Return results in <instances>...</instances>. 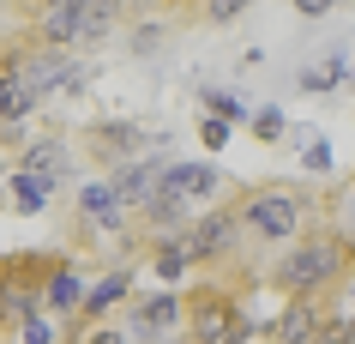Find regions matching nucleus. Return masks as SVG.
Here are the masks:
<instances>
[{
    "label": "nucleus",
    "instance_id": "obj_31",
    "mask_svg": "<svg viewBox=\"0 0 355 344\" xmlns=\"http://www.w3.org/2000/svg\"><path fill=\"white\" fill-rule=\"evenodd\" d=\"M157 6H205V0H157Z\"/></svg>",
    "mask_w": 355,
    "mask_h": 344
},
{
    "label": "nucleus",
    "instance_id": "obj_16",
    "mask_svg": "<svg viewBox=\"0 0 355 344\" xmlns=\"http://www.w3.org/2000/svg\"><path fill=\"white\" fill-rule=\"evenodd\" d=\"M145 266H150V278H157L163 290H175V284L193 272V266H187V248H181V236H163V242H150V248H145Z\"/></svg>",
    "mask_w": 355,
    "mask_h": 344
},
{
    "label": "nucleus",
    "instance_id": "obj_10",
    "mask_svg": "<svg viewBox=\"0 0 355 344\" xmlns=\"http://www.w3.org/2000/svg\"><path fill=\"white\" fill-rule=\"evenodd\" d=\"M73 224H78V236H127V206H121V193H114V181L109 175H96V181H85L78 188V206H73Z\"/></svg>",
    "mask_w": 355,
    "mask_h": 344
},
{
    "label": "nucleus",
    "instance_id": "obj_5",
    "mask_svg": "<svg viewBox=\"0 0 355 344\" xmlns=\"http://www.w3.org/2000/svg\"><path fill=\"white\" fill-rule=\"evenodd\" d=\"M78 151L114 175V170H127V163H139V157H163L168 151V133L145 127V121H132V115H103V121L85 127Z\"/></svg>",
    "mask_w": 355,
    "mask_h": 344
},
{
    "label": "nucleus",
    "instance_id": "obj_11",
    "mask_svg": "<svg viewBox=\"0 0 355 344\" xmlns=\"http://www.w3.org/2000/svg\"><path fill=\"white\" fill-rule=\"evenodd\" d=\"M325 320H331L325 296H289V302L277 308V320L265 326V344H319Z\"/></svg>",
    "mask_w": 355,
    "mask_h": 344
},
{
    "label": "nucleus",
    "instance_id": "obj_33",
    "mask_svg": "<svg viewBox=\"0 0 355 344\" xmlns=\"http://www.w3.org/2000/svg\"><path fill=\"white\" fill-rule=\"evenodd\" d=\"M343 326H349V344H355V314H343Z\"/></svg>",
    "mask_w": 355,
    "mask_h": 344
},
{
    "label": "nucleus",
    "instance_id": "obj_28",
    "mask_svg": "<svg viewBox=\"0 0 355 344\" xmlns=\"http://www.w3.org/2000/svg\"><path fill=\"white\" fill-rule=\"evenodd\" d=\"M337 206H343V229L355 236V181H343V193H337Z\"/></svg>",
    "mask_w": 355,
    "mask_h": 344
},
{
    "label": "nucleus",
    "instance_id": "obj_1",
    "mask_svg": "<svg viewBox=\"0 0 355 344\" xmlns=\"http://www.w3.org/2000/svg\"><path fill=\"white\" fill-rule=\"evenodd\" d=\"M349 272H355V236L343 224H313L301 242H289V254L271 260L265 284L283 290V302H289V296H331Z\"/></svg>",
    "mask_w": 355,
    "mask_h": 344
},
{
    "label": "nucleus",
    "instance_id": "obj_9",
    "mask_svg": "<svg viewBox=\"0 0 355 344\" xmlns=\"http://www.w3.org/2000/svg\"><path fill=\"white\" fill-rule=\"evenodd\" d=\"M217 193H223V170L217 163H205V157L163 163V199H175L187 211H205V206H217Z\"/></svg>",
    "mask_w": 355,
    "mask_h": 344
},
{
    "label": "nucleus",
    "instance_id": "obj_2",
    "mask_svg": "<svg viewBox=\"0 0 355 344\" xmlns=\"http://www.w3.org/2000/svg\"><path fill=\"white\" fill-rule=\"evenodd\" d=\"M235 218L241 236L259 248H289L301 242L319 218V193L313 181H259V188H235Z\"/></svg>",
    "mask_w": 355,
    "mask_h": 344
},
{
    "label": "nucleus",
    "instance_id": "obj_32",
    "mask_svg": "<svg viewBox=\"0 0 355 344\" xmlns=\"http://www.w3.org/2000/svg\"><path fill=\"white\" fill-rule=\"evenodd\" d=\"M163 344H193V338H187V332H175V338H163Z\"/></svg>",
    "mask_w": 355,
    "mask_h": 344
},
{
    "label": "nucleus",
    "instance_id": "obj_20",
    "mask_svg": "<svg viewBox=\"0 0 355 344\" xmlns=\"http://www.w3.org/2000/svg\"><path fill=\"white\" fill-rule=\"evenodd\" d=\"M199 109H205L211 121H223V127H247V115H253L235 91H217V85H205V91H199Z\"/></svg>",
    "mask_w": 355,
    "mask_h": 344
},
{
    "label": "nucleus",
    "instance_id": "obj_30",
    "mask_svg": "<svg viewBox=\"0 0 355 344\" xmlns=\"http://www.w3.org/2000/svg\"><path fill=\"white\" fill-rule=\"evenodd\" d=\"M337 296H343V314H355V272L343 278V284H337Z\"/></svg>",
    "mask_w": 355,
    "mask_h": 344
},
{
    "label": "nucleus",
    "instance_id": "obj_13",
    "mask_svg": "<svg viewBox=\"0 0 355 344\" xmlns=\"http://www.w3.org/2000/svg\"><path fill=\"white\" fill-rule=\"evenodd\" d=\"M127 302H132V266H109L91 290H85V308H78V320L67 326V332H85V326H109V320H114V308L127 314Z\"/></svg>",
    "mask_w": 355,
    "mask_h": 344
},
{
    "label": "nucleus",
    "instance_id": "obj_4",
    "mask_svg": "<svg viewBox=\"0 0 355 344\" xmlns=\"http://www.w3.org/2000/svg\"><path fill=\"white\" fill-rule=\"evenodd\" d=\"M181 302H187V332L193 344H241L253 338V320L241 314V290L223 284V278H205V284L181 290Z\"/></svg>",
    "mask_w": 355,
    "mask_h": 344
},
{
    "label": "nucleus",
    "instance_id": "obj_19",
    "mask_svg": "<svg viewBox=\"0 0 355 344\" xmlns=\"http://www.w3.org/2000/svg\"><path fill=\"white\" fill-rule=\"evenodd\" d=\"M295 151H301V170L307 175H331V139L319 133V127H295Z\"/></svg>",
    "mask_w": 355,
    "mask_h": 344
},
{
    "label": "nucleus",
    "instance_id": "obj_14",
    "mask_svg": "<svg viewBox=\"0 0 355 344\" xmlns=\"http://www.w3.org/2000/svg\"><path fill=\"white\" fill-rule=\"evenodd\" d=\"M109 181H114V193H121L127 218H139L145 206L163 199V157H139V163H127V170H114ZM127 229H132V224H127Z\"/></svg>",
    "mask_w": 355,
    "mask_h": 344
},
{
    "label": "nucleus",
    "instance_id": "obj_17",
    "mask_svg": "<svg viewBox=\"0 0 355 344\" xmlns=\"http://www.w3.org/2000/svg\"><path fill=\"white\" fill-rule=\"evenodd\" d=\"M49 181H37V175H24V170H6V199H12V211L19 218H42L49 211Z\"/></svg>",
    "mask_w": 355,
    "mask_h": 344
},
{
    "label": "nucleus",
    "instance_id": "obj_23",
    "mask_svg": "<svg viewBox=\"0 0 355 344\" xmlns=\"http://www.w3.org/2000/svg\"><path fill=\"white\" fill-rule=\"evenodd\" d=\"M60 344H127V326H85V332H60Z\"/></svg>",
    "mask_w": 355,
    "mask_h": 344
},
{
    "label": "nucleus",
    "instance_id": "obj_26",
    "mask_svg": "<svg viewBox=\"0 0 355 344\" xmlns=\"http://www.w3.org/2000/svg\"><path fill=\"white\" fill-rule=\"evenodd\" d=\"M163 24H139V31H132V55H150V49H163Z\"/></svg>",
    "mask_w": 355,
    "mask_h": 344
},
{
    "label": "nucleus",
    "instance_id": "obj_12",
    "mask_svg": "<svg viewBox=\"0 0 355 344\" xmlns=\"http://www.w3.org/2000/svg\"><path fill=\"white\" fill-rule=\"evenodd\" d=\"M12 170L37 175V181H49V188H67L73 170H78V157H73V145H67V133H37V139H24V151H19Z\"/></svg>",
    "mask_w": 355,
    "mask_h": 344
},
{
    "label": "nucleus",
    "instance_id": "obj_8",
    "mask_svg": "<svg viewBox=\"0 0 355 344\" xmlns=\"http://www.w3.org/2000/svg\"><path fill=\"white\" fill-rule=\"evenodd\" d=\"M187 326V302H181V290H132V302H127V338H139V344H163V338H175Z\"/></svg>",
    "mask_w": 355,
    "mask_h": 344
},
{
    "label": "nucleus",
    "instance_id": "obj_18",
    "mask_svg": "<svg viewBox=\"0 0 355 344\" xmlns=\"http://www.w3.org/2000/svg\"><path fill=\"white\" fill-rule=\"evenodd\" d=\"M343 79H349V60H343V49H331L313 67H301V91H337Z\"/></svg>",
    "mask_w": 355,
    "mask_h": 344
},
{
    "label": "nucleus",
    "instance_id": "obj_6",
    "mask_svg": "<svg viewBox=\"0 0 355 344\" xmlns=\"http://www.w3.org/2000/svg\"><path fill=\"white\" fill-rule=\"evenodd\" d=\"M6 55H12L19 79L37 91V103H49L55 91H78V85L91 79V60H85V55L55 49V42H37V37H12V42H6Z\"/></svg>",
    "mask_w": 355,
    "mask_h": 344
},
{
    "label": "nucleus",
    "instance_id": "obj_15",
    "mask_svg": "<svg viewBox=\"0 0 355 344\" xmlns=\"http://www.w3.org/2000/svg\"><path fill=\"white\" fill-rule=\"evenodd\" d=\"M85 290H91V284H85L67 260H55L49 284H42V314H49V320H60V326H73L78 308H85Z\"/></svg>",
    "mask_w": 355,
    "mask_h": 344
},
{
    "label": "nucleus",
    "instance_id": "obj_24",
    "mask_svg": "<svg viewBox=\"0 0 355 344\" xmlns=\"http://www.w3.org/2000/svg\"><path fill=\"white\" fill-rule=\"evenodd\" d=\"M60 332H67L60 320L37 314V320H24V326H19V344H60Z\"/></svg>",
    "mask_w": 355,
    "mask_h": 344
},
{
    "label": "nucleus",
    "instance_id": "obj_35",
    "mask_svg": "<svg viewBox=\"0 0 355 344\" xmlns=\"http://www.w3.org/2000/svg\"><path fill=\"white\" fill-rule=\"evenodd\" d=\"M241 344H259V332H253V338H241Z\"/></svg>",
    "mask_w": 355,
    "mask_h": 344
},
{
    "label": "nucleus",
    "instance_id": "obj_3",
    "mask_svg": "<svg viewBox=\"0 0 355 344\" xmlns=\"http://www.w3.org/2000/svg\"><path fill=\"white\" fill-rule=\"evenodd\" d=\"M19 13H24V37L78 55V49H96L127 19V0H19Z\"/></svg>",
    "mask_w": 355,
    "mask_h": 344
},
{
    "label": "nucleus",
    "instance_id": "obj_34",
    "mask_svg": "<svg viewBox=\"0 0 355 344\" xmlns=\"http://www.w3.org/2000/svg\"><path fill=\"white\" fill-rule=\"evenodd\" d=\"M331 6H355V0H331Z\"/></svg>",
    "mask_w": 355,
    "mask_h": 344
},
{
    "label": "nucleus",
    "instance_id": "obj_21",
    "mask_svg": "<svg viewBox=\"0 0 355 344\" xmlns=\"http://www.w3.org/2000/svg\"><path fill=\"white\" fill-rule=\"evenodd\" d=\"M247 133L259 139V145H283V139H289V115H283L277 103H259V109L247 115Z\"/></svg>",
    "mask_w": 355,
    "mask_h": 344
},
{
    "label": "nucleus",
    "instance_id": "obj_22",
    "mask_svg": "<svg viewBox=\"0 0 355 344\" xmlns=\"http://www.w3.org/2000/svg\"><path fill=\"white\" fill-rule=\"evenodd\" d=\"M247 6H253V0H205V6H199V19H205L211 31H229V24L247 19Z\"/></svg>",
    "mask_w": 355,
    "mask_h": 344
},
{
    "label": "nucleus",
    "instance_id": "obj_25",
    "mask_svg": "<svg viewBox=\"0 0 355 344\" xmlns=\"http://www.w3.org/2000/svg\"><path fill=\"white\" fill-rule=\"evenodd\" d=\"M199 145H205V151H223L229 127H223V121H211V115H199Z\"/></svg>",
    "mask_w": 355,
    "mask_h": 344
},
{
    "label": "nucleus",
    "instance_id": "obj_27",
    "mask_svg": "<svg viewBox=\"0 0 355 344\" xmlns=\"http://www.w3.org/2000/svg\"><path fill=\"white\" fill-rule=\"evenodd\" d=\"M319 344H349V326H343V314H331V320H325V332H319Z\"/></svg>",
    "mask_w": 355,
    "mask_h": 344
},
{
    "label": "nucleus",
    "instance_id": "obj_7",
    "mask_svg": "<svg viewBox=\"0 0 355 344\" xmlns=\"http://www.w3.org/2000/svg\"><path fill=\"white\" fill-rule=\"evenodd\" d=\"M181 248H187V266H193V272H217V266H229V260L247 248L235 206H205V211H193V224L181 229Z\"/></svg>",
    "mask_w": 355,
    "mask_h": 344
},
{
    "label": "nucleus",
    "instance_id": "obj_29",
    "mask_svg": "<svg viewBox=\"0 0 355 344\" xmlns=\"http://www.w3.org/2000/svg\"><path fill=\"white\" fill-rule=\"evenodd\" d=\"M289 6H295L301 19H325V13H331V0H289Z\"/></svg>",
    "mask_w": 355,
    "mask_h": 344
}]
</instances>
